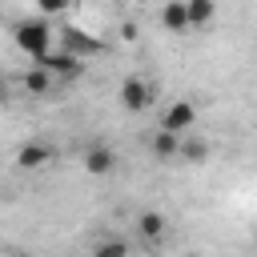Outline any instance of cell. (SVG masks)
Instances as JSON below:
<instances>
[{
  "label": "cell",
  "instance_id": "1",
  "mask_svg": "<svg viewBox=\"0 0 257 257\" xmlns=\"http://www.w3.org/2000/svg\"><path fill=\"white\" fill-rule=\"evenodd\" d=\"M12 36H16V44H20V52H28L36 64L52 52V36H56V28L44 20V16H28V20H16V28H12Z\"/></svg>",
  "mask_w": 257,
  "mask_h": 257
},
{
  "label": "cell",
  "instance_id": "2",
  "mask_svg": "<svg viewBox=\"0 0 257 257\" xmlns=\"http://www.w3.org/2000/svg\"><path fill=\"white\" fill-rule=\"evenodd\" d=\"M56 36H60V48L64 52H72V56H92V52H104V44L96 40V36H88L84 28H76V24H64V28H56Z\"/></svg>",
  "mask_w": 257,
  "mask_h": 257
},
{
  "label": "cell",
  "instance_id": "3",
  "mask_svg": "<svg viewBox=\"0 0 257 257\" xmlns=\"http://www.w3.org/2000/svg\"><path fill=\"white\" fill-rule=\"evenodd\" d=\"M120 104H124L128 112H145V108L153 104V84L141 80V76H124V80H120Z\"/></svg>",
  "mask_w": 257,
  "mask_h": 257
},
{
  "label": "cell",
  "instance_id": "4",
  "mask_svg": "<svg viewBox=\"0 0 257 257\" xmlns=\"http://www.w3.org/2000/svg\"><path fill=\"white\" fill-rule=\"evenodd\" d=\"M193 124H197L193 100H173V104L165 108V116H161V128H165V133H177V137H185Z\"/></svg>",
  "mask_w": 257,
  "mask_h": 257
},
{
  "label": "cell",
  "instance_id": "5",
  "mask_svg": "<svg viewBox=\"0 0 257 257\" xmlns=\"http://www.w3.org/2000/svg\"><path fill=\"white\" fill-rule=\"evenodd\" d=\"M40 68H48L52 76H64V80H76L80 72H84V64H80V56H72V52H48L44 60H40Z\"/></svg>",
  "mask_w": 257,
  "mask_h": 257
},
{
  "label": "cell",
  "instance_id": "6",
  "mask_svg": "<svg viewBox=\"0 0 257 257\" xmlns=\"http://www.w3.org/2000/svg\"><path fill=\"white\" fill-rule=\"evenodd\" d=\"M112 169H116V153H112L108 145H92V149L84 153V173L104 177V173H112Z\"/></svg>",
  "mask_w": 257,
  "mask_h": 257
},
{
  "label": "cell",
  "instance_id": "7",
  "mask_svg": "<svg viewBox=\"0 0 257 257\" xmlns=\"http://www.w3.org/2000/svg\"><path fill=\"white\" fill-rule=\"evenodd\" d=\"M161 28L173 32V36L189 32V8H185V0H169V4L161 8Z\"/></svg>",
  "mask_w": 257,
  "mask_h": 257
},
{
  "label": "cell",
  "instance_id": "8",
  "mask_svg": "<svg viewBox=\"0 0 257 257\" xmlns=\"http://www.w3.org/2000/svg\"><path fill=\"white\" fill-rule=\"evenodd\" d=\"M48 161H52V149H48V145H36V141L20 145V153H16V165H20V169H40V165H48Z\"/></svg>",
  "mask_w": 257,
  "mask_h": 257
},
{
  "label": "cell",
  "instance_id": "9",
  "mask_svg": "<svg viewBox=\"0 0 257 257\" xmlns=\"http://www.w3.org/2000/svg\"><path fill=\"white\" fill-rule=\"evenodd\" d=\"M181 161H189V165H205L209 161V141L205 137H181V153H177Z\"/></svg>",
  "mask_w": 257,
  "mask_h": 257
},
{
  "label": "cell",
  "instance_id": "10",
  "mask_svg": "<svg viewBox=\"0 0 257 257\" xmlns=\"http://www.w3.org/2000/svg\"><path fill=\"white\" fill-rule=\"evenodd\" d=\"M24 88H28L32 96H48V92H52V72L40 68V64H32V68L24 72Z\"/></svg>",
  "mask_w": 257,
  "mask_h": 257
},
{
  "label": "cell",
  "instance_id": "11",
  "mask_svg": "<svg viewBox=\"0 0 257 257\" xmlns=\"http://www.w3.org/2000/svg\"><path fill=\"white\" fill-rule=\"evenodd\" d=\"M137 229H141L145 241H161V237H165V213H157V209L141 213V217H137Z\"/></svg>",
  "mask_w": 257,
  "mask_h": 257
},
{
  "label": "cell",
  "instance_id": "12",
  "mask_svg": "<svg viewBox=\"0 0 257 257\" xmlns=\"http://www.w3.org/2000/svg\"><path fill=\"white\" fill-rule=\"evenodd\" d=\"M185 8H189V28H205L213 20V12H217L213 0H185Z\"/></svg>",
  "mask_w": 257,
  "mask_h": 257
},
{
  "label": "cell",
  "instance_id": "13",
  "mask_svg": "<svg viewBox=\"0 0 257 257\" xmlns=\"http://www.w3.org/2000/svg\"><path fill=\"white\" fill-rule=\"evenodd\" d=\"M153 153H157L161 161H173V157L181 153V137H177V133H165V128H161V133L153 137Z\"/></svg>",
  "mask_w": 257,
  "mask_h": 257
},
{
  "label": "cell",
  "instance_id": "14",
  "mask_svg": "<svg viewBox=\"0 0 257 257\" xmlns=\"http://www.w3.org/2000/svg\"><path fill=\"white\" fill-rule=\"evenodd\" d=\"M92 257H128V245H124L120 237H108V241H96Z\"/></svg>",
  "mask_w": 257,
  "mask_h": 257
},
{
  "label": "cell",
  "instance_id": "15",
  "mask_svg": "<svg viewBox=\"0 0 257 257\" xmlns=\"http://www.w3.org/2000/svg\"><path fill=\"white\" fill-rule=\"evenodd\" d=\"M36 8H40L44 16H60V12L68 8V0H36Z\"/></svg>",
  "mask_w": 257,
  "mask_h": 257
},
{
  "label": "cell",
  "instance_id": "16",
  "mask_svg": "<svg viewBox=\"0 0 257 257\" xmlns=\"http://www.w3.org/2000/svg\"><path fill=\"white\" fill-rule=\"evenodd\" d=\"M120 36H124V40H137V24L124 20V24H120Z\"/></svg>",
  "mask_w": 257,
  "mask_h": 257
},
{
  "label": "cell",
  "instance_id": "17",
  "mask_svg": "<svg viewBox=\"0 0 257 257\" xmlns=\"http://www.w3.org/2000/svg\"><path fill=\"white\" fill-rule=\"evenodd\" d=\"M4 100H8V80L0 76V104H4Z\"/></svg>",
  "mask_w": 257,
  "mask_h": 257
},
{
  "label": "cell",
  "instance_id": "18",
  "mask_svg": "<svg viewBox=\"0 0 257 257\" xmlns=\"http://www.w3.org/2000/svg\"><path fill=\"white\" fill-rule=\"evenodd\" d=\"M0 257H28V253H20V249H8V253H0Z\"/></svg>",
  "mask_w": 257,
  "mask_h": 257
},
{
  "label": "cell",
  "instance_id": "19",
  "mask_svg": "<svg viewBox=\"0 0 257 257\" xmlns=\"http://www.w3.org/2000/svg\"><path fill=\"white\" fill-rule=\"evenodd\" d=\"M185 257H201V253H185Z\"/></svg>",
  "mask_w": 257,
  "mask_h": 257
},
{
  "label": "cell",
  "instance_id": "20",
  "mask_svg": "<svg viewBox=\"0 0 257 257\" xmlns=\"http://www.w3.org/2000/svg\"><path fill=\"white\" fill-rule=\"evenodd\" d=\"M253 245H257V229H253Z\"/></svg>",
  "mask_w": 257,
  "mask_h": 257
}]
</instances>
